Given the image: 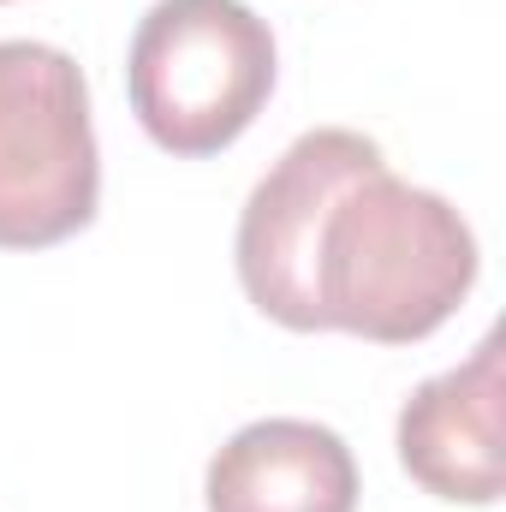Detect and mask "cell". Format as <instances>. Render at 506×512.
I'll list each match as a JSON object with an SVG mask.
<instances>
[{
  "label": "cell",
  "mask_w": 506,
  "mask_h": 512,
  "mask_svg": "<svg viewBox=\"0 0 506 512\" xmlns=\"http://www.w3.org/2000/svg\"><path fill=\"white\" fill-rule=\"evenodd\" d=\"M126 84L167 155H221L274 90V36L245 0H155L131 36Z\"/></svg>",
  "instance_id": "cell-2"
},
{
  "label": "cell",
  "mask_w": 506,
  "mask_h": 512,
  "mask_svg": "<svg viewBox=\"0 0 506 512\" xmlns=\"http://www.w3.org/2000/svg\"><path fill=\"white\" fill-rule=\"evenodd\" d=\"M387 167L364 131L322 126L304 131L251 191L239 215V280L262 316L292 334H316V239L328 209L364 179Z\"/></svg>",
  "instance_id": "cell-4"
},
{
  "label": "cell",
  "mask_w": 506,
  "mask_h": 512,
  "mask_svg": "<svg viewBox=\"0 0 506 512\" xmlns=\"http://www.w3.org/2000/svg\"><path fill=\"white\" fill-rule=\"evenodd\" d=\"M209 512H358L352 447L310 417L245 423L209 459Z\"/></svg>",
  "instance_id": "cell-6"
},
{
  "label": "cell",
  "mask_w": 506,
  "mask_h": 512,
  "mask_svg": "<svg viewBox=\"0 0 506 512\" xmlns=\"http://www.w3.org/2000/svg\"><path fill=\"white\" fill-rule=\"evenodd\" d=\"M90 84L66 48L0 42V251H48L96 221Z\"/></svg>",
  "instance_id": "cell-3"
},
{
  "label": "cell",
  "mask_w": 506,
  "mask_h": 512,
  "mask_svg": "<svg viewBox=\"0 0 506 512\" xmlns=\"http://www.w3.org/2000/svg\"><path fill=\"white\" fill-rule=\"evenodd\" d=\"M477 286V233L465 215L393 179L364 173L322 221L316 239V316L376 346L429 340Z\"/></svg>",
  "instance_id": "cell-1"
},
{
  "label": "cell",
  "mask_w": 506,
  "mask_h": 512,
  "mask_svg": "<svg viewBox=\"0 0 506 512\" xmlns=\"http://www.w3.org/2000/svg\"><path fill=\"white\" fill-rule=\"evenodd\" d=\"M399 465L417 489L465 507L501 501V340L489 334L459 370L429 376L399 411Z\"/></svg>",
  "instance_id": "cell-5"
}]
</instances>
